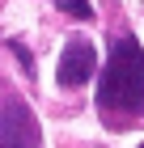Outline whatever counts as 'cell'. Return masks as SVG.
Instances as JSON below:
<instances>
[{"mask_svg": "<svg viewBox=\"0 0 144 148\" xmlns=\"http://www.w3.org/2000/svg\"><path fill=\"white\" fill-rule=\"evenodd\" d=\"M102 119L114 127H132L144 119V51L132 34H119L110 42V64L98 80Z\"/></svg>", "mask_w": 144, "mask_h": 148, "instance_id": "1", "label": "cell"}, {"mask_svg": "<svg viewBox=\"0 0 144 148\" xmlns=\"http://www.w3.org/2000/svg\"><path fill=\"white\" fill-rule=\"evenodd\" d=\"M43 136H38V119L30 114V106L9 97L0 102V148H38Z\"/></svg>", "mask_w": 144, "mask_h": 148, "instance_id": "2", "label": "cell"}, {"mask_svg": "<svg viewBox=\"0 0 144 148\" xmlns=\"http://www.w3.org/2000/svg\"><path fill=\"white\" fill-rule=\"evenodd\" d=\"M93 68H98V51H93V42L72 38V42L64 47V55H59L55 80L64 85V89H81L85 80H93Z\"/></svg>", "mask_w": 144, "mask_h": 148, "instance_id": "3", "label": "cell"}, {"mask_svg": "<svg viewBox=\"0 0 144 148\" xmlns=\"http://www.w3.org/2000/svg\"><path fill=\"white\" fill-rule=\"evenodd\" d=\"M55 4L68 17H76V21H89V17H93V4H89V0H55Z\"/></svg>", "mask_w": 144, "mask_h": 148, "instance_id": "4", "label": "cell"}, {"mask_svg": "<svg viewBox=\"0 0 144 148\" xmlns=\"http://www.w3.org/2000/svg\"><path fill=\"white\" fill-rule=\"evenodd\" d=\"M9 47H13V55L21 59V72H25V76H34V59H30V51H25V47H21V42H17V38H13V42H9Z\"/></svg>", "mask_w": 144, "mask_h": 148, "instance_id": "5", "label": "cell"}, {"mask_svg": "<svg viewBox=\"0 0 144 148\" xmlns=\"http://www.w3.org/2000/svg\"><path fill=\"white\" fill-rule=\"evenodd\" d=\"M140 148H144V144H140Z\"/></svg>", "mask_w": 144, "mask_h": 148, "instance_id": "6", "label": "cell"}]
</instances>
